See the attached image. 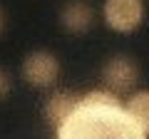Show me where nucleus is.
I'll return each instance as SVG.
<instances>
[{"instance_id": "obj_1", "label": "nucleus", "mask_w": 149, "mask_h": 139, "mask_svg": "<svg viewBox=\"0 0 149 139\" xmlns=\"http://www.w3.org/2000/svg\"><path fill=\"white\" fill-rule=\"evenodd\" d=\"M55 139H147L149 134L129 114L119 95L92 90L80 97L74 112L60 124Z\"/></svg>"}, {"instance_id": "obj_2", "label": "nucleus", "mask_w": 149, "mask_h": 139, "mask_svg": "<svg viewBox=\"0 0 149 139\" xmlns=\"http://www.w3.org/2000/svg\"><path fill=\"white\" fill-rule=\"evenodd\" d=\"M102 17L114 32H134L144 22V0H104Z\"/></svg>"}, {"instance_id": "obj_3", "label": "nucleus", "mask_w": 149, "mask_h": 139, "mask_svg": "<svg viewBox=\"0 0 149 139\" xmlns=\"http://www.w3.org/2000/svg\"><path fill=\"white\" fill-rule=\"evenodd\" d=\"M102 82H104V90L114 95H127L139 82V65L129 55H114L102 67Z\"/></svg>"}, {"instance_id": "obj_4", "label": "nucleus", "mask_w": 149, "mask_h": 139, "mask_svg": "<svg viewBox=\"0 0 149 139\" xmlns=\"http://www.w3.org/2000/svg\"><path fill=\"white\" fill-rule=\"evenodd\" d=\"M60 75V60L47 50H32L22 60V80L30 87H50Z\"/></svg>"}, {"instance_id": "obj_5", "label": "nucleus", "mask_w": 149, "mask_h": 139, "mask_svg": "<svg viewBox=\"0 0 149 139\" xmlns=\"http://www.w3.org/2000/svg\"><path fill=\"white\" fill-rule=\"evenodd\" d=\"M60 22L67 32L72 35H82L92 27L95 22V8L87 0H70L67 5L60 10Z\"/></svg>"}, {"instance_id": "obj_6", "label": "nucleus", "mask_w": 149, "mask_h": 139, "mask_svg": "<svg viewBox=\"0 0 149 139\" xmlns=\"http://www.w3.org/2000/svg\"><path fill=\"white\" fill-rule=\"evenodd\" d=\"M80 97L77 92H70V90H57L55 95H50L47 104H45V117H47L50 127L57 129L70 114L74 112V107L80 104Z\"/></svg>"}, {"instance_id": "obj_7", "label": "nucleus", "mask_w": 149, "mask_h": 139, "mask_svg": "<svg viewBox=\"0 0 149 139\" xmlns=\"http://www.w3.org/2000/svg\"><path fill=\"white\" fill-rule=\"evenodd\" d=\"M124 104H127L129 114L137 119V124L149 134V90H137V92H132V95L127 97Z\"/></svg>"}, {"instance_id": "obj_8", "label": "nucleus", "mask_w": 149, "mask_h": 139, "mask_svg": "<svg viewBox=\"0 0 149 139\" xmlns=\"http://www.w3.org/2000/svg\"><path fill=\"white\" fill-rule=\"evenodd\" d=\"M10 90H13V77L8 75L3 67H0V102L10 95Z\"/></svg>"}, {"instance_id": "obj_9", "label": "nucleus", "mask_w": 149, "mask_h": 139, "mask_svg": "<svg viewBox=\"0 0 149 139\" xmlns=\"http://www.w3.org/2000/svg\"><path fill=\"white\" fill-rule=\"evenodd\" d=\"M5 22H8V17H5V10L0 8V35H3V30H5Z\"/></svg>"}]
</instances>
